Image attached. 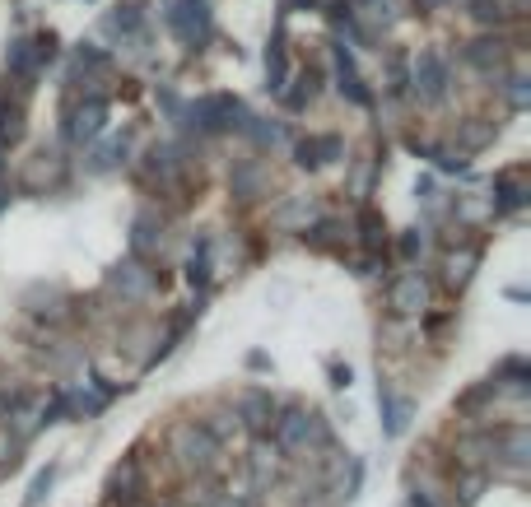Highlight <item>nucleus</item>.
<instances>
[{"mask_svg":"<svg viewBox=\"0 0 531 507\" xmlns=\"http://www.w3.org/2000/svg\"><path fill=\"white\" fill-rule=\"evenodd\" d=\"M275 447H280V456H294V461H303V456H317L322 447H331V433H327V419L317 410H303V405H289L285 414H275Z\"/></svg>","mask_w":531,"mask_h":507,"instance_id":"1","label":"nucleus"},{"mask_svg":"<svg viewBox=\"0 0 531 507\" xmlns=\"http://www.w3.org/2000/svg\"><path fill=\"white\" fill-rule=\"evenodd\" d=\"M168 452L182 461L187 470H196V475H205V470L215 466V456L224 452L210 433H205L196 419H182V424H173V433H168Z\"/></svg>","mask_w":531,"mask_h":507,"instance_id":"2","label":"nucleus"},{"mask_svg":"<svg viewBox=\"0 0 531 507\" xmlns=\"http://www.w3.org/2000/svg\"><path fill=\"white\" fill-rule=\"evenodd\" d=\"M452 89V70H448V56L424 47L415 61H410V94L420 98L424 107H438Z\"/></svg>","mask_w":531,"mask_h":507,"instance_id":"3","label":"nucleus"},{"mask_svg":"<svg viewBox=\"0 0 531 507\" xmlns=\"http://www.w3.org/2000/svg\"><path fill=\"white\" fill-rule=\"evenodd\" d=\"M191 126L196 131H210V135H219V131H247V112H243V103L233 94H210V98H201V103H191Z\"/></svg>","mask_w":531,"mask_h":507,"instance_id":"4","label":"nucleus"},{"mask_svg":"<svg viewBox=\"0 0 531 507\" xmlns=\"http://www.w3.org/2000/svg\"><path fill=\"white\" fill-rule=\"evenodd\" d=\"M434 303V289L424 280L420 270H401L392 284H387V307H392V317H424Z\"/></svg>","mask_w":531,"mask_h":507,"instance_id":"5","label":"nucleus"},{"mask_svg":"<svg viewBox=\"0 0 531 507\" xmlns=\"http://www.w3.org/2000/svg\"><path fill=\"white\" fill-rule=\"evenodd\" d=\"M164 19L187 47H201V42L210 38V5H205V0H173Z\"/></svg>","mask_w":531,"mask_h":507,"instance_id":"6","label":"nucleus"},{"mask_svg":"<svg viewBox=\"0 0 531 507\" xmlns=\"http://www.w3.org/2000/svg\"><path fill=\"white\" fill-rule=\"evenodd\" d=\"M108 284L126 298V303H145V298L154 294V270L145 266V261H136V256H131V261H122V266L108 270Z\"/></svg>","mask_w":531,"mask_h":507,"instance_id":"7","label":"nucleus"},{"mask_svg":"<svg viewBox=\"0 0 531 507\" xmlns=\"http://www.w3.org/2000/svg\"><path fill=\"white\" fill-rule=\"evenodd\" d=\"M108 126V103L103 98H84V103L70 107V121H66V135L75 145H94L98 135Z\"/></svg>","mask_w":531,"mask_h":507,"instance_id":"8","label":"nucleus"},{"mask_svg":"<svg viewBox=\"0 0 531 507\" xmlns=\"http://www.w3.org/2000/svg\"><path fill=\"white\" fill-rule=\"evenodd\" d=\"M140 498H145V466H140V456H126L122 466L108 475V503L136 507Z\"/></svg>","mask_w":531,"mask_h":507,"instance_id":"9","label":"nucleus"},{"mask_svg":"<svg viewBox=\"0 0 531 507\" xmlns=\"http://www.w3.org/2000/svg\"><path fill=\"white\" fill-rule=\"evenodd\" d=\"M233 419L238 424H247L257 438H266L275 428V401H271V391H261V387H247L243 396H238V410H233Z\"/></svg>","mask_w":531,"mask_h":507,"instance_id":"10","label":"nucleus"},{"mask_svg":"<svg viewBox=\"0 0 531 507\" xmlns=\"http://www.w3.org/2000/svg\"><path fill=\"white\" fill-rule=\"evenodd\" d=\"M280 470H285V456L275 447L271 438H257L252 442V456H247V475H252V489L266 494L275 480H280Z\"/></svg>","mask_w":531,"mask_h":507,"instance_id":"11","label":"nucleus"},{"mask_svg":"<svg viewBox=\"0 0 531 507\" xmlns=\"http://www.w3.org/2000/svg\"><path fill=\"white\" fill-rule=\"evenodd\" d=\"M341 154H345L341 135H308V140H299V145H294V163H299V168H308V173H313V168H322V163H336Z\"/></svg>","mask_w":531,"mask_h":507,"instance_id":"12","label":"nucleus"},{"mask_svg":"<svg viewBox=\"0 0 531 507\" xmlns=\"http://www.w3.org/2000/svg\"><path fill=\"white\" fill-rule=\"evenodd\" d=\"M378 410H382V433H387V438H401L406 424H410V401L396 396V387L387 382V377L378 382Z\"/></svg>","mask_w":531,"mask_h":507,"instance_id":"13","label":"nucleus"},{"mask_svg":"<svg viewBox=\"0 0 531 507\" xmlns=\"http://www.w3.org/2000/svg\"><path fill=\"white\" fill-rule=\"evenodd\" d=\"M266 182H271V177H266V163L247 159V163H238V168H233L229 191L238 196V201H261V196H266Z\"/></svg>","mask_w":531,"mask_h":507,"instance_id":"14","label":"nucleus"},{"mask_svg":"<svg viewBox=\"0 0 531 507\" xmlns=\"http://www.w3.org/2000/svg\"><path fill=\"white\" fill-rule=\"evenodd\" d=\"M466 61L476 70H485V75H494V70L508 66V42L504 38H476L466 47Z\"/></svg>","mask_w":531,"mask_h":507,"instance_id":"15","label":"nucleus"},{"mask_svg":"<svg viewBox=\"0 0 531 507\" xmlns=\"http://www.w3.org/2000/svg\"><path fill=\"white\" fill-rule=\"evenodd\" d=\"M159 247H164V224H159L154 214H140L136 224H131V256L145 261V256H154Z\"/></svg>","mask_w":531,"mask_h":507,"instance_id":"16","label":"nucleus"},{"mask_svg":"<svg viewBox=\"0 0 531 507\" xmlns=\"http://www.w3.org/2000/svg\"><path fill=\"white\" fill-rule=\"evenodd\" d=\"M5 75H19L24 89L38 80V52H33V38H14L10 52H5Z\"/></svg>","mask_w":531,"mask_h":507,"instance_id":"17","label":"nucleus"},{"mask_svg":"<svg viewBox=\"0 0 531 507\" xmlns=\"http://www.w3.org/2000/svg\"><path fill=\"white\" fill-rule=\"evenodd\" d=\"M336 89H341L350 103H359V107L373 103V94L364 89V80H359V70H354V61H350V52H345V47H336Z\"/></svg>","mask_w":531,"mask_h":507,"instance_id":"18","label":"nucleus"},{"mask_svg":"<svg viewBox=\"0 0 531 507\" xmlns=\"http://www.w3.org/2000/svg\"><path fill=\"white\" fill-rule=\"evenodd\" d=\"M359 247H364L368 256L387 252V219H382L373 205H364V210H359Z\"/></svg>","mask_w":531,"mask_h":507,"instance_id":"19","label":"nucleus"},{"mask_svg":"<svg viewBox=\"0 0 531 507\" xmlns=\"http://www.w3.org/2000/svg\"><path fill=\"white\" fill-rule=\"evenodd\" d=\"M494 210H522L527 205V191H522V168H508V173L494 177Z\"/></svg>","mask_w":531,"mask_h":507,"instance_id":"20","label":"nucleus"},{"mask_svg":"<svg viewBox=\"0 0 531 507\" xmlns=\"http://www.w3.org/2000/svg\"><path fill=\"white\" fill-rule=\"evenodd\" d=\"M494 135H499V126L490 117H466L462 135H457V154H476V149L494 145Z\"/></svg>","mask_w":531,"mask_h":507,"instance_id":"21","label":"nucleus"},{"mask_svg":"<svg viewBox=\"0 0 531 507\" xmlns=\"http://www.w3.org/2000/svg\"><path fill=\"white\" fill-rule=\"evenodd\" d=\"M457 456L466 470H485V461L494 456V433H462L457 438Z\"/></svg>","mask_w":531,"mask_h":507,"instance_id":"22","label":"nucleus"},{"mask_svg":"<svg viewBox=\"0 0 531 507\" xmlns=\"http://www.w3.org/2000/svg\"><path fill=\"white\" fill-rule=\"evenodd\" d=\"M266 89H271V94H285V89H289V52H285V38H271V47H266Z\"/></svg>","mask_w":531,"mask_h":507,"instance_id":"23","label":"nucleus"},{"mask_svg":"<svg viewBox=\"0 0 531 507\" xmlns=\"http://www.w3.org/2000/svg\"><path fill=\"white\" fill-rule=\"evenodd\" d=\"M476 261H480V247H462V252L448 256V289H466L471 284V275H476Z\"/></svg>","mask_w":531,"mask_h":507,"instance_id":"24","label":"nucleus"},{"mask_svg":"<svg viewBox=\"0 0 531 507\" xmlns=\"http://www.w3.org/2000/svg\"><path fill=\"white\" fill-rule=\"evenodd\" d=\"M19 135H24V103L0 98V149L19 145Z\"/></svg>","mask_w":531,"mask_h":507,"instance_id":"25","label":"nucleus"},{"mask_svg":"<svg viewBox=\"0 0 531 507\" xmlns=\"http://www.w3.org/2000/svg\"><path fill=\"white\" fill-rule=\"evenodd\" d=\"M341 233H345V228L336 224V219H317L313 228H303V242H308L313 252H331V247L341 242Z\"/></svg>","mask_w":531,"mask_h":507,"instance_id":"26","label":"nucleus"},{"mask_svg":"<svg viewBox=\"0 0 531 507\" xmlns=\"http://www.w3.org/2000/svg\"><path fill=\"white\" fill-rule=\"evenodd\" d=\"M317 214V201L313 196H299V201H289V205H280V210H275V224L280 228H308V219H313Z\"/></svg>","mask_w":531,"mask_h":507,"instance_id":"27","label":"nucleus"},{"mask_svg":"<svg viewBox=\"0 0 531 507\" xmlns=\"http://www.w3.org/2000/svg\"><path fill=\"white\" fill-rule=\"evenodd\" d=\"M485 480H490L485 470H462V480L452 484V494L462 498V507H476L480 494H485Z\"/></svg>","mask_w":531,"mask_h":507,"instance_id":"28","label":"nucleus"},{"mask_svg":"<svg viewBox=\"0 0 531 507\" xmlns=\"http://www.w3.org/2000/svg\"><path fill=\"white\" fill-rule=\"evenodd\" d=\"M471 19H480V24H494V28H504L508 19H513V10H508V0H471Z\"/></svg>","mask_w":531,"mask_h":507,"instance_id":"29","label":"nucleus"},{"mask_svg":"<svg viewBox=\"0 0 531 507\" xmlns=\"http://www.w3.org/2000/svg\"><path fill=\"white\" fill-rule=\"evenodd\" d=\"M187 280L196 284V289L210 284V238L196 242V252H191V261H187Z\"/></svg>","mask_w":531,"mask_h":507,"instance_id":"30","label":"nucleus"},{"mask_svg":"<svg viewBox=\"0 0 531 507\" xmlns=\"http://www.w3.org/2000/svg\"><path fill=\"white\" fill-rule=\"evenodd\" d=\"M313 98H317V75H313V70H303V75H299V89H285V103L294 107V112H303V107L313 103Z\"/></svg>","mask_w":531,"mask_h":507,"instance_id":"31","label":"nucleus"},{"mask_svg":"<svg viewBox=\"0 0 531 507\" xmlns=\"http://www.w3.org/2000/svg\"><path fill=\"white\" fill-rule=\"evenodd\" d=\"M122 159H126V140H108V145L94 154V173H112Z\"/></svg>","mask_w":531,"mask_h":507,"instance_id":"32","label":"nucleus"},{"mask_svg":"<svg viewBox=\"0 0 531 507\" xmlns=\"http://www.w3.org/2000/svg\"><path fill=\"white\" fill-rule=\"evenodd\" d=\"M494 396H499V387H494V382H485V387L466 391L462 401H457V410H462V414H476V410H485V405H490Z\"/></svg>","mask_w":531,"mask_h":507,"instance_id":"33","label":"nucleus"},{"mask_svg":"<svg viewBox=\"0 0 531 507\" xmlns=\"http://www.w3.org/2000/svg\"><path fill=\"white\" fill-rule=\"evenodd\" d=\"M108 28H117V33H136L140 28V5H122V10L108 19Z\"/></svg>","mask_w":531,"mask_h":507,"instance_id":"34","label":"nucleus"},{"mask_svg":"<svg viewBox=\"0 0 531 507\" xmlns=\"http://www.w3.org/2000/svg\"><path fill=\"white\" fill-rule=\"evenodd\" d=\"M52 480H56V466H47L38 475V480H33V489H28V507H38L42 498H47V489H52Z\"/></svg>","mask_w":531,"mask_h":507,"instance_id":"35","label":"nucleus"},{"mask_svg":"<svg viewBox=\"0 0 531 507\" xmlns=\"http://www.w3.org/2000/svg\"><path fill=\"white\" fill-rule=\"evenodd\" d=\"M420 252H424V233H420V228L401 233V256H420Z\"/></svg>","mask_w":531,"mask_h":507,"instance_id":"36","label":"nucleus"},{"mask_svg":"<svg viewBox=\"0 0 531 507\" xmlns=\"http://www.w3.org/2000/svg\"><path fill=\"white\" fill-rule=\"evenodd\" d=\"M508 98H513V107H527V80H522V75L508 80Z\"/></svg>","mask_w":531,"mask_h":507,"instance_id":"37","label":"nucleus"},{"mask_svg":"<svg viewBox=\"0 0 531 507\" xmlns=\"http://www.w3.org/2000/svg\"><path fill=\"white\" fill-rule=\"evenodd\" d=\"M331 377H336V387H350V368H341V363L331 368Z\"/></svg>","mask_w":531,"mask_h":507,"instance_id":"38","label":"nucleus"},{"mask_svg":"<svg viewBox=\"0 0 531 507\" xmlns=\"http://www.w3.org/2000/svg\"><path fill=\"white\" fill-rule=\"evenodd\" d=\"M424 10H443V5H452V0H420Z\"/></svg>","mask_w":531,"mask_h":507,"instance_id":"39","label":"nucleus"},{"mask_svg":"<svg viewBox=\"0 0 531 507\" xmlns=\"http://www.w3.org/2000/svg\"><path fill=\"white\" fill-rule=\"evenodd\" d=\"M0 177H5V159H0Z\"/></svg>","mask_w":531,"mask_h":507,"instance_id":"40","label":"nucleus"}]
</instances>
